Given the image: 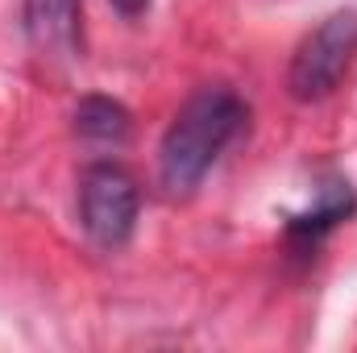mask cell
Instances as JSON below:
<instances>
[{
    "label": "cell",
    "mask_w": 357,
    "mask_h": 353,
    "mask_svg": "<svg viewBox=\"0 0 357 353\" xmlns=\"http://www.w3.org/2000/svg\"><path fill=\"white\" fill-rule=\"evenodd\" d=\"M250 108L237 91L229 88H199L175 121L162 133L158 146V179L167 187V195H191L204 175L216 167V158L225 154V146L241 133Z\"/></svg>",
    "instance_id": "cell-1"
},
{
    "label": "cell",
    "mask_w": 357,
    "mask_h": 353,
    "mask_svg": "<svg viewBox=\"0 0 357 353\" xmlns=\"http://www.w3.org/2000/svg\"><path fill=\"white\" fill-rule=\"evenodd\" d=\"M354 54H357V13L354 8H337L295 46L291 67H287L291 96L299 104H316V100L333 96L337 84L345 80Z\"/></svg>",
    "instance_id": "cell-2"
},
{
    "label": "cell",
    "mask_w": 357,
    "mask_h": 353,
    "mask_svg": "<svg viewBox=\"0 0 357 353\" xmlns=\"http://www.w3.org/2000/svg\"><path fill=\"white\" fill-rule=\"evenodd\" d=\"M142 212V191L137 179L121 163H91L79 179V225L100 250H121Z\"/></svg>",
    "instance_id": "cell-3"
},
{
    "label": "cell",
    "mask_w": 357,
    "mask_h": 353,
    "mask_svg": "<svg viewBox=\"0 0 357 353\" xmlns=\"http://www.w3.org/2000/svg\"><path fill=\"white\" fill-rule=\"evenodd\" d=\"M25 33L46 54H75L84 33V0H25Z\"/></svg>",
    "instance_id": "cell-4"
},
{
    "label": "cell",
    "mask_w": 357,
    "mask_h": 353,
    "mask_svg": "<svg viewBox=\"0 0 357 353\" xmlns=\"http://www.w3.org/2000/svg\"><path fill=\"white\" fill-rule=\"evenodd\" d=\"M133 129V117L125 104L108 100V96H88L79 100L75 108V133L84 142H96V146H121Z\"/></svg>",
    "instance_id": "cell-5"
},
{
    "label": "cell",
    "mask_w": 357,
    "mask_h": 353,
    "mask_svg": "<svg viewBox=\"0 0 357 353\" xmlns=\"http://www.w3.org/2000/svg\"><path fill=\"white\" fill-rule=\"evenodd\" d=\"M349 212H354V191H349V183H328V187H320L316 208L291 220V237H303V241L312 237V241H316L320 233H328L333 225H341Z\"/></svg>",
    "instance_id": "cell-6"
},
{
    "label": "cell",
    "mask_w": 357,
    "mask_h": 353,
    "mask_svg": "<svg viewBox=\"0 0 357 353\" xmlns=\"http://www.w3.org/2000/svg\"><path fill=\"white\" fill-rule=\"evenodd\" d=\"M108 4H112L121 17L137 21V17H146V13H150V4H154V0H108Z\"/></svg>",
    "instance_id": "cell-7"
}]
</instances>
